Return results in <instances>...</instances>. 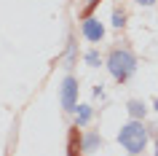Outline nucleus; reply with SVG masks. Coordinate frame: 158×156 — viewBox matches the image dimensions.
<instances>
[{"label":"nucleus","mask_w":158,"mask_h":156,"mask_svg":"<svg viewBox=\"0 0 158 156\" xmlns=\"http://www.w3.org/2000/svg\"><path fill=\"white\" fill-rule=\"evenodd\" d=\"M118 143L123 145L126 154L139 156L148 145V127L139 121V118H129V121L118 129Z\"/></svg>","instance_id":"1"},{"label":"nucleus","mask_w":158,"mask_h":156,"mask_svg":"<svg viewBox=\"0 0 158 156\" xmlns=\"http://www.w3.org/2000/svg\"><path fill=\"white\" fill-rule=\"evenodd\" d=\"M107 70L118 83H126L137 73V57L129 49H113L107 54Z\"/></svg>","instance_id":"2"},{"label":"nucleus","mask_w":158,"mask_h":156,"mask_svg":"<svg viewBox=\"0 0 158 156\" xmlns=\"http://www.w3.org/2000/svg\"><path fill=\"white\" fill-rule=\"evenodd\" d=\"M78 78L75 75H64V81H62V89H59V102L64 108L67 113H75V108H78Z\"/></svg>","instance_id":"3"},{"label":"nucleus","mask_w":158,"mask_h":156,"mask_svg":"<svg viewBox=\"0 0 158 156\" xmlns=\"http://www.w3.org/2000/svg\"><path fill=\"white\" fill-rule=\"evenodd\" d=\"M81 33H83L86 41L99 43L102 38H105V25H102L97 16H89V19H83V25H81Z\"/></svg>","instance_id":"4"},{"label":"nucleus","mask_w":158,"mask_h":156,"mask_svg":"<svg viewBox=\"0 0 158 156\" xmlns=\"http://www.w3.org/2000/svg\"><path fill=\"white\" fill-rule=\"evenodd\" d=\"M67 156H83V132L78 124H73L67 132Z\"/></svg>","instance_id":"5"},{"label":"nucleus","mask_w":158,"mask_h":156,"mask_svg":"<svg viewBox=\"0 0 158 156\" xmlns=\"http://www.w3.org/2000/svg\"><path fill=\"white\" fill-rule=\"evenodd\" d=\"M126 110H129V116H131V118H145V113H148V105H145V102H142V100H129V102H126Z\"/></svg>","instance_id":"6"},{"label":"nucleus","mask_w":158,"mask_h":156,"mask_svg":"<svg viewBox=\"0 0 158 156\" xmlns=\"http://www.w3.org/2000/svg\"><path fill=\"white\" fill-rule=\"evenodd\" d=\"M91 116H94L91 105H78L75 108V124H78V127H86V124L91 121Z\"/></svg>","instance_id":"7"},{"label":"nucleus","mask_w":158,"mask_h":156,"mask_svg":"<svg viewBox=\"0 0 158 156\" xmlns=\"http://www.w3.org/2000/svg\"><path fill=\"white\" fill-rule=\"evenodd\" d=\"M99 145H102V135H99V132H86V135H83V154L97 151Z\"/></svg>","instance_id":"8"},{"label":"nucleus","mask_w":158,"mask_h":156,"mask_svg":"<svg viewBox=\"0 0 158 156\" xmlns=\"http://www.w3.org/2000/svg\"><path fill=\"white\" fill-rule=\"evenodd\" d=\"M83 59H86V65H89V67H99L102 65V57H99V51H97V49H89L83 54Z\"/></svg>","instance_id":"9"},{"label":"nucleus","mask_w":158,"mask_h":156,"mask_svg":"<svg viewBox=\"0 0 158 156\" xmlns=\"http://www.w3.org/2000/svg\"><path fill=\"white\" fill-rule=\"evenodd\" d=\"M126 25V11H121V8H113V27H121Z\"/></svg>","instance_id":"10"},{"label":"nucleus","mask_w":158,"mask_h":156,"mask_svg":"<svg viewBox=\"0 0 158 156\" xmlns=\"http://www.w3.org/2000/svg\"><path fill=\"white\" fill-rule=\"evenodd\" d=\"M99 3H102V0H89V3H86V8L81 11V19H89V16L94 14V8L99 6Z\"/></svg>","instance_id":"11"},{"label":"nucleus","mask_w":158,"mask_h":156,"mask_svg":"<svg viewBox=\"0 0 158 156\" xmlns=\"http://www.w3.org/2000/svg\"><path fill=\"white\" fill-rule=\"evenodd\" d=\"M67 62H70V65L75 62V41H73V38H70V43H67ZM70 65H67V67H70Z\"/></svg>","instance_id":"12"},{"label":"nucleus","mask_w":158,"mask_h":156,"mask_svg":"<svg viewBox=\"0 0 158 156\" xmlns=\"http://www.w3.org/2000/svg\"><path fill=\"white\" fill-rule=\"evenodd\" d=\"M94 97H105V89L102 86H94Z\"/></svg>","instance_id":"13"},{"label":"nucleus","mask_w":158,"mask_h":156,"mask_svg":"<svg viewBox=\"0 0 158 156\" xmlns=\"http://www.w3.org/2000/svg\"><path fill=\"white\" fill-rule=\"evenodd\" d=\"M137 3H139V6H145V8H148V6H153V3H156V0H137Z\"/></svg>","instance_id":"14"},{"label":"nucleus","mask_w":158,"mask_h":156,"mask_svg":"<svg viewBox=\"0 0 158 156\" xmlns=\"http://www.w3.org/2000/svg\"><path fill=\"white\" fill-rule=\"evenodd\" d=\"M153 108H156V110H158V100H153Z\"/></svg>","instance_id":"15"},{"label":"nucleus","mask_w":158,"mask_h":156,"mask_svg":"<svg viewBox=\"0 0 158 156\" xmlns=\"http://www.w3.org/2000/svg\"><path fill=\"white\" fill-rule=\"evenodd\" d=\"M156 156H158V137H156Z\"/></svg>","instance_id":"16"}]
</instances>
